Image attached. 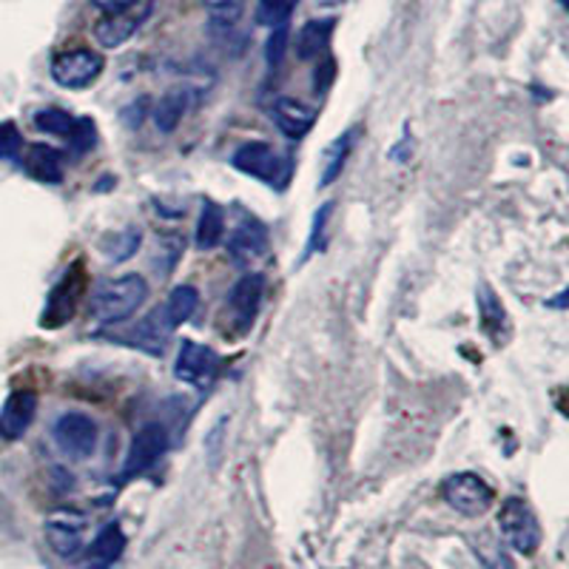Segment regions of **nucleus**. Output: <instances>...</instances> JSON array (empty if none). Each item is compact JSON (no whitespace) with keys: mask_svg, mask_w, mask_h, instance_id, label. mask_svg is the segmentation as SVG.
Listing matches in <instances>:
<instances>
[{"mask_svg":"<svg viewBox=\"0 0 569 569\" xmlns=\"http://www.w3.org/2000/svg\"><path fill=\"white\" fill-rule=\"evenodd\" d=\"M149 299V282L140 273L111 279L91 297V319L98 325H117L134 317L137 308Z\"/></svg>","mask_w":569,"mask_h":569,"instance_id":"f257e3e1","label":"nucleus"},{"mask_svg":"<svg viewBox=\"0 0 569 569\" xmlns=\"http://www.w3.org/2000/svg\"><path fill=\"white\" fill-rule=\"evenodd\" d=\"M86 291H89V273H86L83 262H74L69 271L60 277V282L54 284L49 299H46V308L40 313V328L58 330L63 325H69L78 313L80 302H83Z\"/></svg>","mask_w":569,"mask_h":569,"instance_id":"f03ea898","label":"nucleus"},{"mask_svg":"<svg viewBox=\"0 0 569 569\" xmlns=\"http://www.w3.org/2000/svg\"><path fill=\"white\" fill-rule=\"evenodd\" d=\"M231 166L242 174L253 177V180L268 182L277 191H284V186L291 182L293 166L288 157H279L277 151L268 146V142L257 140V142H246L240 149L233 151Z\"/></svg>","mask_w":569,"mask_h":569,"instance_id":"7ed1b4c3","label":"nucleus"},{"mask_svg":"<svg viewBox=\"0 0 569 569\" xmlns=\"http://www.w3.org/2000/svg\"><path fill=\"white\" fill-rule=\"evenodd\" d=\"M498 530L501 538L510 543L512 550L521 556H536L541 547V525H538L536 512L527 505L525 498H507L501 510H498Z\"/></svg>","mask_w":569,"mask_h":569,"instance_id":"20e7f679","label":"nucleus"},{"mask_svg":"<svg viewBox=\"0 0 569 569\" xmlns=\"http://www.w3.org/2000/svg\"><path fill=\"white\" fill-rule=\"evenodd\" d=\"M441 498L459 516L479 518L492 507L496 490L481 479L479 472H456V476H447L445 485H441Z\"/></svg>","mask_w":569,"mask_h":569,"instance_id":"39448f33","label":"nucleus"},{"mask_svg":"<svg viewBox=\"0 0 569 569\" xmlns=\"http://www.w3.org/2000/svg\"><path fill=\"white\" fill-rule=\"evenodd\" d=\"M86 530H89V516L80 510H58L46 518L43 536L52 552L63 561H74L86 550Z\"/></svg>","mask_w":569,"mask_h":569,"instance_id":"423d86ee","label":"nucleus"},{"mask_svg":"<svg viewBox=\"0 0 569 569\" xmlns=\"http://www.w3.org/2000/svg\"><path fill=\"white\" fill-rule=\"evenodd\" d=\"M106 60L103 54L91 52V49H71V52H60L52 58V80L60 89H89L94 80L103 74Z\"/></svg>","mask_w":569,"mask_h":569,"instance_id":"0eeeda50","label":"nucleus"},{"mask_svg":"<svg viewBox=\"0 0 569 569\" xmlns=\"http://www.w3.org/2000/svg\"><path fill=\"white\" fill-rule=\"evenodd\" d=\"M166 450H169V430H166L160 421L142 425L134 433V439H131L129 453H126L123 481L134 479V476H142V472H149L151 467L162 459Z\"/></svg>","mask_w":569,"mask_h":569,"instance_id":"6e6552de","label":"nucleus"},{"mask_svg":"<svg viewBox=\"0 0 569 569\" xmlns=\"http://www.w3.org/2000/svg\"><path fill=\"white\" fill-rule=\"evenodd\" d=\"M220 353L208 345H197L191 339L180 345V353H177L174 376L180 382L194 385V388H211L213 379L220 376Z\"/></svg>","mask_w":569,"mask_h":569,"instance_id":"1a4fd4ad","label":"nucleus"},{"mask_svg":"<svg viewBox=\"0 0 569 569\" xmlns=\"http://www.w3.org/2000/svg\"><path fill=\"white\" fill-rule=\"evenodd\" d=\"M54 441L71 459H89L98 450V425L86 413H66L54 425Z\"/></svg>","mask_w":569,"mask_h":569,"instance_id":"9d476101","label":"nucleus"},{"mask_svg":"<svg viewBox=\"0 0 569 569\" xmlns=\"http://www.w3.org/2000/svg\"><path fill=\"white\" fill-rule=\"evenodd\" d=\"M262 297H266V277L262 273H246L242 279H237V284L231 288V297H228V305H231L233 325H240V330L253 328L257 322V313L262 308Z\"/></svg>","mask_w":569,"mask_h":569,"instance_id":"9b49d317","label":"nucleus"},{"mask_svg":"<svg viewBox=\"0 0 569 569\" xmlns=\"http://www.w3.org/2000/svg\"><path fill=\"white\" fill-rule=\"evenodd\" d=\"M38 416V393L32 390H14L0 408V439L18 441L27 436Z\"/></svg>","mask_w":569,"mask_h":569,"instance_id":"f8f14e48","label":"nucleus"},{"mask_svg":"<svg viewBox=\"0 0 569 569\" xmlns=\"http://www.w3.org/2000/svg\"><path fill=\"white\" fill-rule=\"evenodd\" d=\"M271 248L268 240V228L257 220V217H242L240 226L233 228L231 237H228V253L233 257V262H253V259H262Z\"/></svg>","mask_w":569,"mask_h":569,"instance_id":"ddd939ff","label":"nucleus"},{"mask_svg":"<svg viewBox=\"0 0 569 569\" xmlns=\"http://www.w3.org/2000/svg\"><path fill=\"white\" fill-rule=\"evenodd\" d=\"M271 117L277 129L282 131L288 140H302L308 131L317 126V109L305 106L302 100L293 98H277L271 106Z\"/></svg>","mask_w":569,"mask_h":569,"instance_id":"4468645a","label":"nucleus"},{"mask_svg":"<svg viewBox=\"0 0 569 569\" xmlns=\"http://www.w3.org/2000/svg\"><path fill=\"white\" fill-rule=\"evenodd\" d=\"M23 169L29 177H34L38 182L46 186H58L63 182V154H60L54 146H46V142H32L27 149V160H23Z\"/></svg>","mask_w":569,"mask_h":569,"instance_id":"2eb2a0df","label":"nucleus"},{"mask_svg":"<svg viewBox=\"0 0 569 569\" xmlns=\"http://www.w3.org/2000/svg\"><path fill=\"white\" fill-rule=\"evenodd\" d=\"M333 29H337V20L333 18L308 20V23H305L297 34V58L299 60L328 58Z\"/></svg>","mask_w":569,"mask_h":569,"instance_id":"dca6fc26","label":"nucleus"},{"mask_svg":"<svg viewBox=\"0 0 569 569\" xmlns=\"http://www.w3.org/2000/svg\"><path fill=\"white\" fill-rule=\"evenodd\" d=\"M126 552V532L120 530L117 521L106 525L103 530L94 536L89 547V567H98V569H109L111 563H117L123 558Z\"/></svg>","mask_w":569,"mask_h":569,"instance_id":"f3484780","label":"nucleus"},{"mask_svg":"<svg viewBox=\"0 0 569 569\" xmlns=\"http://www.w3.org/2000/svg\"><path fill=\"white\" fill-rule=\"evenodd\" d=\"M188 109H191V89H186V86L169 89L154 106L157 129H160L162 134H171V131L182 123V117H186Z\"/></svg>","mask_w":569,"mask_h":569,"instance_id":"a211bd4d","label":"nucleus"},{"mask_svg":"<svg viewBox=\"0 0 569 569\" xmlns=\"http://www.w3.org/2000/svg\"><path fill=\"white\" fill-rule=\"evenodd\" d=\"M197 308H200V291H197L194 284H177L160 311L166 317V322H169V328L177 330L180 325H186L188 319L194 317Z\"/></svg>","mask_w":569,"mask_h":569,"instance_id":"6ab92c4d","label":"nucleus"},{"mask_svg":"<svg viewBox=\"0 0 569 569\" xmlns=\"http://www.w3.org/2000/svg\"><path fill=\"white\" fill-rule=\"evenodd\" d=\"M171 333H174V330L169 328V322H166L162 311H160V308H157L154 313H149V317H146L140 325H137L131 342H134L137 348L146 350V353L162 356V350H166V342H169V339H171Z\"/></svg>","mask_w":569,"mask_h":569,"instance_id":"aec40b11","label":"nucleus"},{"mask_svg":"<svg viewBox=\"0 0 569 569\" xmlns=\"http://www.w3.org/2000/svg\"><path fill=\"white\" fill-rule=\"evenodd\" d=\"M140 29V18L137 14H106L103 20H98V27H94V38L103 49H117V46H123L126 40L134 38V32Z\"/></svg>","mask_w":569,"mask_h":569,"instance_id":"412c9836","label":"nucleus"},{"mask_svg":"<svg viewBox=\"0 0 569 569\" xmlns=\"http://www.w3.org/2000/svg\"><path fill=\"white\" fill-rule=\"evenodd\" d=\"M226 240V211L217 202L208 200L202 206L200 222H197V248L200 251H213Z\"/></svg>","mask_w":569,"mask_h":569,"instance_id":"4be33fe9","label":"nucleus"},{"mask_svg":"<svg viewBox=\"0 0 569 569\" xmlns=\"http://www.w3.org/2000/svg\"><path fill=\"white\" fill-rule=\"evenodd\" d=\"M140 242H142L140 228H123V231L106 233L98 248L109 262H126V259L134 257Z\"/></svg>","mask_w":569,"mask_h":569,"instance_id":"5701e85b","label":"nucleus"},{"mask_svg":"<svg viewBox=\"0 0 569 569\" xmlns=\"http://www.w3.org/2000/svg\"><path fill=\"white\" fill-rule=\"evenodd\" d=\"M470 547L485 569H518L516 561L507 556L505 547H501V543H498V538H492L490 532H479V536H472Z\"/></svg>","mask_w":569,"mask_h":569,"instance_id":"b1692460","label":"nucleus"},{"mask_svg":"<svg viewBox=\"0 0 569 569\" xmlns=\"http://www.w3.org/2000/svg\"><path fill=\"white\" fill-rule=\"evenodd\" d=\"M479 313H481V325L492 337V342H501V333L507 328V311L505 305L498 302V297L492 293V288L481 284L479 288Z\"/></svg>","mask_w":569,"mask_h":569,"instance_id":"393cba45","label":"nucleus"},{"mask_svg":"<svg viewBox=\"0 0 569 569\" xmlns=\"http://www.w3.org/2000/svg\"><path fill=\"white\" fill-rule=\"evenodd\" d=\"M353 137H356V129H348L342 137H337V140L330 142V149L325 151V171H322V180H319V186H330V182L342 174L345 160H348L350 149H353Z\"/></svg>","mask_w":569,"mask_h":569,"instance_id":"a878e982","label":"nucleus"},{"mask_svg":"<svg viewBox=\"0 0 569 569\" xmlns=\"http://www.w3.org/2000/svg\"><path fill=\"white\" fill-rule=\"evenodd\" d=\"M34 129L43 131V134H52V137H69L71 129H74V123H78V117L69 114V111L63 109H40L34 111L32 117Z\"/></svg>","mask_w":569,"mask_h":569,"instance_id":"bb28decb","label":"nucleus"},{"mask_svg":"<svg viewBox=\"0 0 569 569\" xmlns=\"http://www.w3.org/2000/svg\"><path fill=\"white\" fill-rule=\"evenodd\" d=\"M299 0H259L257 7V23H262V27H284L288 20H291V14L297 12Z\"/></svg>","mask_w":569,"mask_h":569,"instance_id":"cd10ccee","label":"nucleus"},{"mask_svg":"<svg viewBox=\"0 0 569 569\" xmlns=\"http://www.w3.org/2000/svg\"><path fill=\"white\" fill-rule=\"evenodd\" d=\"M213 29H231L246 12V0H202Z\"/></svg>","mask_w":569,"mask_h":569,"instance_id":"c85d7f7f","label":"nucleus"},{"mask_svg":"<svg viewBox=\"0 0 569 569\" xmlns=\"http://www.w3.org/2000/svg\"><path fill=\"white\" fill-rule=\"evenodd\" d=\"M66 140L71 146V154H89L98 146V126H94L91 117H78V123H74V129H71V134Z\"/></svg>","mask_w":569,"mask_h":569,"instance_id":"c756f323","label":"nucleus"},{"mask_svg":"<svg viewBox=\"0 0 569 569\" xmlns=\"http://www.w3.org/2000/svg\"><path fill=\"white\" fill-rule=\"evenodd\" d=\"M20 151H23V134H20L18 126L12 120L0 123V160L18 162Z\"/></svg>","mask_w":569,"mask_h":569,"instance_id":"7c9ffc66","label":"nucleus"},{"mask_svg":"<svg viewBox=\"0 0 569 569\" xmlns=\"http://www.w3.org/2000/svg\"><path fill=\"white\" fill-rule=\"evenodd\" d=\"M288 38H291V29H288V23H284V27H277L271 32V38H268V46H266L268 69H279V66H282L284 52H288Z\"/></svg>","mask_w":569,"mask_h":569,"instance_id":"2f4dec72","label":"nucleus"},{"mask_svg":"<svg viewBox=\"0 0 569 569\" xmlns=\"http://www.w3.org/2000/svg\"><path fill=\"white\" fill-rule=\"evenodd\" d=\"M330 211H333V202H325V206L317 211V217H313L311 240H308V251H305V257H311L313 251H322L325 248V222L330 220Z\"/></svg>","mask_w":569,"mask_h":569,"instance_id":"473e14b6","label":"nucleus"},{"mask_svg":"<svg viewBox=\"0 0 569 569\" xmlns=\"http://www.w3.org/2000/svg\"><path fill=\"white\" fill-rule=\"evenodd\" d=\"M333 78H337V63H333V58H325L322 66H317V74H313V91L325 94L330 83H333Z\"/></svg>","mask_w":569,"mask_h":569,"instance_id":"72a5a7b5","label":"nucleus"},{"mask_svg":"<svg viewBox=\"0 0 569 569\" xmlns=\"http://www.w3.org/2000/svg\"><path fill=\"white\" fill-rule=\"evenodd\" d=\"M140 0H91V7L100 9L103 14H123L134 9Z\"/></svg>","mask_w":569,"mask_h":569,"instance_id":"f704fd0d","label":"nucleus"}]
</instances>
